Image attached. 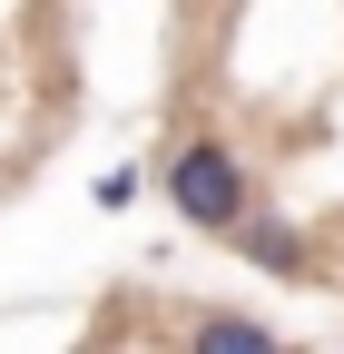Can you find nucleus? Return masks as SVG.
Returning <instances> with one entry per match:
<instances>
[{
    "instance_id": "nucleus-1",
    "label": "nucleus",
    "mask_w": 344,
    "mask_h": 354,
    "mask_svg": "<svg viewBox=\"0 0 344 354\" xmlns=\"http://www.w3.org/2000/svg\"><path fill=\"white\" fill-rule=\"evenodd\" d=\"M157 197L187 236H236L256 216V167H246V148L227 128H178L167 158H157Z\"/></svg>"
},
{
    "instance_id": "nucleus-2",
    "label": "nucleus",
    "mask_w": 344,
    "mask_h": 354,
    "mask_svg": "<svg viewBox=\"0 0 344 354\" xmlns=\"http://www.w3.org/2000/svg\"><path fill=\"white\" fill-rule=\"evenodd\" d=\"M227 246L256 266V276H285V286H325V256H315V236L295 227V216H276V207H256V216H246V227H236Z\"/></svg>"
},
{
    "instance_id": "nucleus-3",
    "label": "nucleus",
    "mask_w": 344,
    "mask_h": 354,
    "mask_svg": "<svg viewBox=\"0 0 344 354\" xmlns=\"http://www.w3.org/2000/svg\"><path fill=\"white\" fill-rule=\"evenodd\" d=\"M178 354H285L276 344V325L266 315H246V305H207V315L187 325V344Z\"/></svg>"
},
{
    "instance_id": "nucleus-4",
    "label": "nucleus",
    "mask_w": 344,
    "mask_h": 354,
    "mask_svg": "<svg viewBox=\"0 0 344 354\" xmlns=\"http://www.w3.org/2000/svg\"><path fill=\"white\" fill-rule=\"evenodd\" d=\"M138 197H148V167H138V158H118V167L89 177V207H99V216H128Z\"/></svg>"
},
{
    "instance_id": "nucleus-5",
    "label": "nucleus",
    "mask_w": 344,
    "mask_h": 354,
    "mask_svg": "<svg viewBox=\"0 0 344 354\" xmlns=\"http://www.w3.org/2000/svg\"><path fill=\"white\" fill-rule=\"evenodd\" d=\"M285 354H305V344H285Z\"/></svg>"
}]
</instances>
